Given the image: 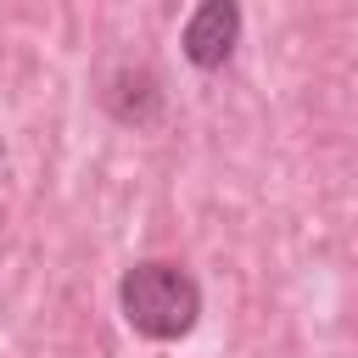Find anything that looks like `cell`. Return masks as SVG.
Wrapping results in <instances>:
<instances>
[{"instance_id": "3957f363", "label": "cell", "mask_w": 358, "mask_h": 358, "mask_svg": "<svg viewBox=\"0 0 358 358\" xmlns=\"http://www.w3.org/2000/svg\"><path fill=\"white\" fill-rule=\"evenodd\" d=\"M235 45H241V6L235 0H201L179 28V50L201 73H218L235 56Z\"/></svg>"}, {"instance_id": "7a4b0ae2", "label": "cell", "mask_w": 358, "mask_h": 358, "mask_svg": "<svg viewBox=\"0 0 358 358\" xmlns=\"http://www.w3.org/2000/svg\"><path fill=\"white\" fill-rule=\"evenodd\" d=\"M101 106H106V117L123 123V129H157L162 112H168V90H162L157 67H145V62H123V67L106 73V84H101Z\"/></svg>"}, {"instance_id": "277c9868", "label": "cell", "mask_w": 358, "mask_h": 358, "mask_svg": "<svg viewBox=\"0 0 358 358\" xmlns=\"http://www.w3.org/2000/svg\"><path fill=\"white\" fill-rule=\"evenodd\" d=\"M0 157H6V140H0Z\"/></svg>"}, {"instance_id": "6da1fadb", "label": "cell", "mask_w": 358, "mask_h": 358, "mask_svg": "<svg viewBox=\"0 0 358 358\" xmlns=\"http://www.w3.org/2000/svg\"><path fill=\"white\" fill-rule=\"evenodd\" d=\"M117 313L145 341H185L201 324V280L179 257H140L117 280Z\"/></svg>"}]
</instances>
